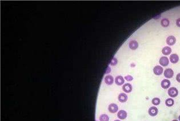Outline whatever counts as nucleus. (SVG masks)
<instances>
[{"instance_id": "obj_17", "label": "nucleus", "mask_w": 180, "mask_h": 121, "mask_svg": "<svg viewBox=\"0 0 180 121\" xmlns=\"http://www.w3.org/2000/svg\"><path fill=\"white\" fill-rule=\"evenodd\" d=\"M174 103V100L172 98L167 99L166 101H165V104H166V105L167 106H168V107H171V106L173 105Z\"/></svg>"}, {"instance_id": "obj_16", "label": "nucleus", "mask_w": 180, "mask_h": 121, "mask_svg": "<svg viewBox=\"0 0 180 121\" xmlns=\"http://www.w3.org/2000/svg\"><path fill=\"white\" fill-rule=\"evenodd\" d=\"M172 52V49L169 46H165L162 50V53L165 56H168Z\"/></svg>"}, {"instance_id": "obj_11", "label": "nucleus", "mask_w": 180, "mask_h": 121, "mask_svg": "<svg viewBox=\"0 0 180 121\" xmlns=\"http://www.w3.org/2000/svg\"><path fill=\"white\" fill-rule=\"evenodd\" d=\"M129 46L130 49H132V50H135L138 47V43L135 40H132L129 43Z\"/></svg>"}, {"instance_id": "obj_27", "label": "nucleus", "mask_w": 180, "mask_h": 121, "mask_svg": "<svg viewBox=\"0 0 180 121\" xmlns=\"http://www.w3.org/2000/svg\"><path fill=\"white\" fill-rule=\"evenodd\" d=\"M179 121H180V116H179Z\"/></svg>"}, {"instance_id": "obj_29", "label": "nucleus", "mask_w": 180, "mask_h": 121, "mask_svg": "<svg viewBox=\"0 0 180 121\" xmlns=\"http://www.w3.org/2000/svg\"></svg>"}, {"instance_id": "obj_10", "label": "nucleus", "mask_w": 180, "mask_h": 121, "mask_svg": "<svg viewBox=\"0 0 180 121\" xmlns=\"http://www.w3.org/2000/svg\"><path fill=\"white\" fill-rule=\"evenodd\" d=\"M161 87H162L163 89H168V88L170 86V81L168 80H166V79H165V80H163L162 81V82H161Z\"/></svg>"}, {"instance_id": "obj_6", "label": "nucleus", "mask_w": 180, "mask_h": 121, "mask_svg": "<svg viewBox=\"0 0 180 121\" xmlns=\"http://www.w3.org/2000/svg\"><path fill=\"white\" fill-rule=\"evenodd\" d=\"M176 42V38L173 36H169L166 39V43L168 45L172 46L175 44Z\"/></svg>"}, {"instance_id": "obj_1", "label": "nucleus", "mask_w": 180, "mask_h": 121, "mask_svg": "<svg viewBox=\"0 0 180 121\" xmlns=\"http://www.w3.org/2000/svg\"><path fill=\"white\" fill-rule=\"evenodd\" d=\"M168 94L172 98H174V97H177L179 94V91H178L177 88L174 87H170L168 90Z\"/></svg>"}, {"instance_id": "obj_5", "label": "nucleus", "mask_w": 180, "mask_h": 121, "mask_svg": "<svg viewBox=\"0 0 180 121\" xmlns=\"http://www.w3.org/2000/svg\"><path fill=\"white\" fill-rule=\"evenodd\" d=\"M149 114L152 117H154L157 115L158 113V110L157 108L155 107V106H152V107H150L148 111Z\"/></svg>"}, {"instance_id": "obj_22", "label": "nucleus", "mask_w": 180, "mask_h": 121, "mask_svg": "<svg viewBox=\"0 0 180 121\" xmlns=\"http://www.w3.org/2000/svg\"><path fill=\"white\" fill-rule=\"evenodd\" d=\"M125 79L126 81H131L133 80V78L131 76H127L125 77Z\"/></svg>"}, {"instance_id": "obj_19", "label": "nucleus", "mask_w": 180, "mask_h": 121, "mask_svg": "<svg viewBox=\"0 0 180 121\" xmlns=\"http://www.w3.org/2000/svg\"><path fill=\"white\" fill-rule=\"evenodd\" d=\"M152 103L155 106L159 105V104L161 103L160 99L158 98H154L152 101Z\"/></svg>"}, {"instance_id": "obj_2", "label": "nucleus", "mask_w": 180, "mask_h": 121, "mask_svg": "<svg viewBox=\"0 0 180 121\" xmlns=\"http://www.w3.org/2000/svg\"><path fill=\"white\" fill-rule=\"evenodd\" d=\"M159 63L161 66L163 67L167 66L169 65V60L168 58L166 57H162L159 60Z\"/></svg>"}, {"instance_id": "obj_25", "label": "nucleus", "mask_w": 180, "mask_h": 121, "mask_svg": "<svg viewBox=\"0 0 180 121\" xmlns=\"http://www.w3.org/2000/svg\"><path fill=\"white\" fill-rule=\"evenodd\" d=\"M111 67H108L107 70H106V74H108V73H109L110 72H111Z\"/></svg>"}, {"instance_id": "obj_7", "label": "nucleus", "mask_w": 180, "mask_h": 121, "mask_svg": "<svg viewBox=\"0 0 180 121\" xmlns=\"http://www.w3.org/2000/svg\"><path fill=\"white\" fill-rule=\"evenodd\" d=\"M108 109H109V111L111 113H115L118 111V107L116 104L111 103V104H109V107H108Z\"/></svg>"}, {"instance_id": "obj_14", "label": "nucleus", "mask_w": 180, "mask_h": 121, "mask_svg": "<svg viewBox=\"0 0 180 121\" xmlns=\"http://www.w3.org/2000/svg\"><path fill=\"white\" fill-rule=\"evenodd\" d=\"M118 101L121 103H124L127 101L128 100V96L127 95L125 94V93H121L120 94H119L118 97Z\"/></svg>"}, {"instance_id": "obj_18", "label": "nucleus", "mask_w": 180, "mask_h": 121, "mask_svg": "<svg viewBox=\"0 0 180 121\" xmlns=\"http://www.w3.org/2000/svg\"><path fill=\"white\" fill-rule=\"evenodd\" d=\"M169 20L166 19V18H164V19L162 20V21H161V25H162V26L163 27H167L169 25Z\"/></svg>"}, {"instance_id": "obj_28", "label": "nucleus", "mask_w": 180, "mask_h": 121, "mask_svg": "<svg viewBox=\"0 0 180 121\" xmlns=\"http://www.w3.org/2000/svg\"><path fill=\"white\" fill-rule=\"evenodd\" d=\"M114 121H120V120H115Z\"/></svg>"}, {"instance_id": "obj_8", "label": "nucleus", "mask_w": 180, "mask_h": 121, "mask_svg": "<svg viewBox=\"0 0 180 121\" xmlns=\"http://www.w3.org/2000/svg\"><path fill=\"white\" fill-rule=\"evenodd\" d=\"M114 82V78L113 76H111V75H108L105 78V82L106 85H112L113 83Z\"/></svg>"}, {"instance_id": "obj_3", "label": "nucleus", "mask_w": 180, "mask_h": 121, "mask_svg": "<svg viewBox=\"0 0 180 121\" xmlns=\"http://www.w3.org/2000/svg\"><path fill=\"white\" fill-rule=\"evenodd\" d=\"M163 74L166 78H172L174 76V71L172 69H166Z\"/></svg>"}, {"instance_id": "obj_13", "label": "nucleus", "mask_w": 180, "mask_h": 121, "mask_svg": "<svg viewBox=\"0 0 180 121\" xmlns=\"http://www.w3.org/2000/svg\"><path fill=\"white\" fill-rule=\"evenodd\" d=\"M122 89L124 90V92L126 93H129L132 91V86L131 84L130 83H125V85L123 86Z\"/></svg>"}, {"instance_id": "obj_4", "label": "nucleus", "mask_w": 180, "mask_h": 121, "mask_svg": "<svg viewBox=\"0 0 180 121\" xmlns=\"http://www.w3.org/2000/svg\"><path fill=\"white\" fill-rule=\"evenodd\" d=\"M163 71V70L162 67H161V66H156L155 67H154L153 69V72L154 74L157 75V76H160L162 74Z\"/></svg>"}, {"instance_id": "obj_23", "label": "nucleus", "mask_w": 180, "mask_h": 121, "mask_svg": "<svg viewBox=\"0 0 180 121\" xmlns=\"http://www.w3.org/2000/svg\"><path fill=\"white\" fill-rule=\"evenodd\" d=\"M176 80L178 82H180V73H179L176 76Z\"/></svg>"}, {"instance_id": "obj_15", "label": "nucleus", "mask_w": 180, "mask_h": 121, "mask_svg": "<svg viewBox=\"0 0 180 121\" xmlns=\"http://www.w3.org/2000/svg\"><path fill=\"white\" fill-rule=\"evenodd\" d=\"M170 60L172 63H177L179 60V57L177 54H173L170 56Z\"/></svg>"}, {"instance_id": "obj_26", "label": "nucleus", "mask_w": 180, "mask_h": 121, "mask_svg": "<svg viewBox=\"0 0 180 121\" xmlns=\"http://www.w3.org/2000/svg\"><path fill=\"white\" fill-rule=\"evenodd\" d=\"M172 121H177V120H173Z\"/></svg>"}, {"instance_id": "obj_12", "label": "nucleus", "mask_w": 180, "mask_h": 121, "mask_svg": "<svg viewBox=\"0 0 180 121\" xmlns=\"http://www.w3.org/2000/svg\"><path fill=\"white\" fill-rule=\"evenodd\" d=\"M117 117L120 120H125L126 117H127V113L125 110H120L118 111V114H117Z\"/></svg>"}, {"instance_id": "obj_9", "label": "nucleus", "mask_w": 180, "mask_h": 121, "mask_svg": "<svg viewBox=\"0 0 180 121\" xmlns=\"http://www.w3.org/2000/svg\"><path fill=\"white\" fill-rule=\"evenodd\" d=\"M124 82H125L124 78H123L122 76H117L116 77H115V83H116V85H118V86L122 85L124 83Z\"/></svg>"}, {"instance_id": "obj_21", "label": "nucleus", "mask_w": 180, "mask_h": 121, "mask_svg": "<svg viewBox=\"0 0 180 121\" xmlns=\"http://www.w3.org/2000/svg\"><path fill=\"white\" fill-rule=\"evenodd\" d=\"M117 62H118V61H117V58H115V57H114L113 58V59H112V60L111 64L112 66H115V65H116L117 64Z\"/></svg>"}, {"instance_id": "obj_24", "label": "nucleus", "mask_w": 180, "mask_h": 121, "mask_svg": "<svg viewBox=\"0 0 180 121\" xmlns=\"http://www.w3.org/2000/svg\"><path fill=\"white\" fill-rule=\"evenodd\" d=\"M176 25H177V26L180 27V18L177 19V21H176Z\"/></svg>"}, {"instance_id": "obj_20", "label": "nucleus", "mask_w": 180, "mask_h": 121, "mask_svg": "<svg viewBox=\"0 0 180 121\" xmlns=\"http://www.w3.org/2000/svg\"><path fill=\"white\" fill-rule=\"evenodd\" d=\"M109 117L106 114H102L100 117V121H109Z\"/></svg>"}]
</instances>
